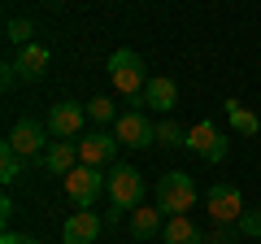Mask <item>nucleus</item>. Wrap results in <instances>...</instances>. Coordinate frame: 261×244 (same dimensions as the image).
Listing matches in <instances>:
<instances>
[{"label":"nucleus","instance_id":"1","mask_svg":"<svg viewBox=\"0 0 261 244\" xmlns=\"http://www.w3.org/2000/svg\"><path fill=\"white\" fill-rule=\"evenodd\" d=\"M109 79L113 87H118L122 96H130V101H144V87H148V70H144V57L130 53V48H118V53L109 57Z\"/></svg>","mask_w":261,"mask_h":244},{"label":"nucleus","instance_id":"6","mask_svg":"<svg viewBox=\"0 0 261 244\" xmlns=\"http://www.w3.org/2000/svg\"><path fill=\"white\" fill-rule=\"evenodd\" d=\"M205 209H209L214 223L235 227L244 218V197H240V188H231V183H214V188L205 192Z\"/></svg>","mask_w":261,"mask_h":244},{"label":"nucleus","instance_id":"23","mask_svg":"<svg viewBox=\"0 0 261 244\" xmlns=\"http://www.w3.org/2000/svg\"><path fill=\"white\" fill-rule=\"evenodd\" d=\"M235 227H240V235H252V240H257L261 235V209H244V218Z\"/></svg>","mask_w":261,"mask_h":244},{"label":"nucleus","instance_id":"2","mask_svg":"<svg viewBox=\"0 0 261 244\" xmlns=\"http://www.w3.org/2000/svg\"><path fill=\"white\" fill-rule=\"evenodd\" d=\"M196 183L187 170H166V175L157 179V209H166V214H187V209H196Z\"/></svg>","mask_w":261,"mask_h":244},{"label":"nucleus","instance_id":"22","mask_svg":"<svg viewBox=\"0 0 261 244\" xmlns=\"http://www.w3.org/2000/svg\"><path fill=\"white\" fill-rule=\"evenodd\" d=\"M235 235H240V227H226V223H214L205 231V244H235Z\"/></svg>","mask_w":261,"mask_h":244},{"label":"nucleus","instance_id":"12","mask_svg":"<svg viewBox=\"0 0 261 244\" xmlns=\"http://www.w3.org/2000/svg\"><path fill=\"white\" fill-rule=\"evenodd\" d=\"M48 61H53V53H48L44 44H27L18 48V57H13V66H18V79L22 83H39L48 70Z\"/></svg>","mask_w":261,"mask_h":244},{"label":"nucleus","instance_id":"8","mask_svg":"<svg viewBox=\"0 0 261 244\" xmlns=\"http://www.w3.org/2000/svg\"><path fill=\"white\" fill-rule=\"evenodd\" d=\"M83 118H87V105L57 101L53 109H48V131H53V140H74V135L83 131Z\"/></svg>","mask_w":261,"mask_h":244},{"label":"nucleus","instance_id":"15","mask_svg":"<svg viewBox=\"0 0 261 244\" xmlns=\"http://www.w3.org/2000/svg\"><path fill=\"white\" fill-rule=\"evenodd\" d=\"M161 235H166V244H205V231L187 214H170L166 227H161Z\"/></svg>","mask_w":261,"mask_h":244},{"label":"nucleus","instance_id":"10","mask_svg":"<svg viewBox=\"0 0 261 244\" xmlns=\"http://www.w3.org/2000/svg\"><path fill=\"white\" fill-rule=\"evenodd\" d=\"M113 153H118V135H105V131H87V135H79V161L83 166H109L113 161Z\"/></svg>","mask_w":261,"mask_h":244},{"label":"nucleus","instance_id":"24","mask_svg":"<svg viewBox=\"0 0 261 244\" xmlns=\"http://www.w3.org/2000/svg\"><path fill=\"white\" fill-rule=\"evenodd\" d=\"M0 244H39V240H31V235H18V231H5V235H0Z\"/></svg>","mask_w":261,"mask_h":244},{"label":"nucleus","instance_id":"17","mask_svg":"<svg viewBox=\"0 0 261 244\" xmlns=\"http://www.w3.org/2000/svg\"><path fill=\"white\" fill-rule=\"evenodd\" d=\"M226 118H231V127H235L240 135H257V131H261V118L248 109V105H240L235 96L226 101Z\"/></svg>","mask_w":261,"mask_h":244},{"label":"nucleus","instance_id":"11","mask_svg":"<svg viewBox=\"0 0 261 244\" xmlns=\"http://www.w3.org/2000/svg\"><path fill=\"white\" fill-rule=\"evenodd\" d=\"M100 227H105V218H96L92 209H79V214H70V218H65L61 240H65V244H96Z\"/></svg>","mask_w":261,"mask_h":244},{"label":"nucleus","instance_id":"18","mask_svg":"<svg viewBox=\"0 0 261 244\" xmlns=\"http://www.w3.org/2000/svg\"><path fill=\"white\" fill-rule=\"evenodd\" d=\"M157 144L161 149H187V131L178 127L174 118H161L157 122Z\"/></svg>","mask_w":261,"mask_h":244},{"label":"nucleus","instance_id":"3","mask_svg":"<svg viewBox=\"0 0 261 244\" xmlns=\"http://www.w3.org/2000/svg\"><path fill=\"white\" fill-rule=\"evenodd\" d=\"M48 122H35V118H18L13 122V131H9V140H5V149L9 153H18L22 161H39L44 157V149L53 140H48Z\"/></svg>","mask_w":261,"mask_h":244},{"label":"nucleus","instance_id":"14","mask_svg":"<svg viewBox=\"0 0 261 244\" xmlns=\"http://www.w3.org/2000/svg\"><path fill=\"white\" fill-rule=\"evenodd\" d=\"M174 101H178V87H174V79L157 75V79H148V87H144V101H140V105H148V109H157V113H166V118H170Z\"/></svg>","mask_w":261,"mask_h":244},{"label":"nucleus","instance_id":"7","mask_svg":"<svg viewBox=\"0 0 261 244\" xmlns=\"http://www.w3.org/2000/svg\"><path fill=\"white\" fill-rule=\"evenodd\" d=\"M187 149H192V153H200L205 161H226L231 144H226V135L218 131V127H214L209 118H200V122L192 127V131H187Z\"/></svg>","mask_w":261,"mask_h":244},{"label":"nucleus","instance_id":"13","mask_svg":"<svg viewBox=\"0 0 261 244\" xmlns=\"http://www.w3.org/2000/svg\"><path fill=\"white\" fill-rule=\"evenodd\" d=\"M39 166L48 170V175H70V170L74 166H83V161H79V144H70V140H53L44 149V157H39Z\"/></svg>","mask_w":261,"mask_h":244},{"label":"nucleus","instance_id":"16","mask_svg":"<svg viewBox=\"0 0 261 244\" xmlns=\"http://www.w3.org/2000/svg\"><path fill=\"white\" fill-rule=\"evenodd\" d=\"M161 209L157 205H140V209H130V235L135 240H152V235H161Z\"/></svg>","mask_w":261,"mask_h":244},{"label":"nucleus","instance_id":"5","mask_svg":"<svg viewBox=\"0 0 261 244\" xmlns=\"http://www.w3.org/2000/svg\"><path fill=\"white\" fill-rule=\"evenodd\" d=\"M61 183H65V197H70V205L92 209V205H96V197L105 192V183H109V175H100L96 166H74L70 175L61 179Z\"/></svg>","mask_w":261,"mask_h":244},{"label":"nucleus","instance_id":"4","mask_svg":"<svg viewBox=\"0 0 261 244\" xmlns=\"http://www.w3.org/2000/svg\"><path fill=\"white\" fill-rule=\"evenodd\" d=\"M105 192H109L113 209H122V214H126V209H140L144 205V179H140V170H135V166H113Z\"/></svg>","mask_w":261,"mask_h":244},{"label":"nucleus","instance_id":"21","mask_svg":"<svg viewBox=\"0 0 261 244\" xmlns=\"http://www.w3.org/2000/svg\"><path fill=\"white\" fill-rule=\"evenodd\" d=\"M18 175H22V157L9 153V149H0V179L5 183H18Z\"/></svg>","mask_w":261,"mask_h":244},{"label":"nucleus","instance_id":"9","mask_svg":"<svg viewBox=\"0 0 261 244\" xmlns=\"http://www.w3.org/2000/svg\"><path fill=\"white\" fill-rule=\"evenodd\" d=\"M113 135H118V144H126V149H148V144H157V127H152L144 113H118Z\"/></svg>","mask_w":261,"mask_h":244},{"label":"nucleus","instance_id":"19","mask_svg":"<svg viewBox=\"0 0 261 244\" xmlns=\"http://www.w3.org/2000/svg\"><path fill=\"white\" fill-rule=\"evenodd\" d=\"M31 35H35V27H31L27 18H9V22H5V39H9V44L27 48V44H35Z\"/></svg>","mask_w":261,"mask_h":244},{"label":"nucleus","instance_id":"20","mask_svg":"<svg viewBox=\"0 0 261 244\" xmlns=\"http://www.w3.org/2000/svg\"><path fill=\"white\" fill-rule=\"evenodd\" d=\"M87 118L92 122H118V109H113V101H105V96H92V101H87Z\"/></svg>","mask_w":261,"mask_h":244}]
</instances>
